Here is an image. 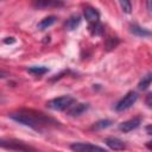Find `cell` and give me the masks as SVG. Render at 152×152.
<instances>
[{"label":"cell","instance_id":"obj_17","mask_svg":"<svg viewBox=\"0 0 152 152\" xmlns=\"http://www.w3.org/2000/svg\"><path fill=\"white\" fill-rule=\"evenodd\" d=\"M112 124H113V121H112V120H108V119H106V120H100V121H97V122L91 127V129H102V128H107V127H109Z\"/></svg>","mask_w":152,"mask_h":152},{"label":"cell","instance_id":"obj_8","mask_svg":"<svg viewBox=\"0 0 152 152\" xmlns=\"http://www.w3.org/2000/svg\"><path fill=\"white\" fill-rule=\"evenodd\" d=\"M104 142H106V145H107L109 148H112V150H114V151H121V150H125V148H126L125 142H124L122 140L118 139V138H113V137L107 138V139L104 140Z\"/></svg>","mask_w":152,"mask_h":152},{"label":"cell","instance_id":"obj_13","mask_svg":"<svg viewBox=\"0 0 152 152\" xmlns=\"http://www.w3.org/2000/svg\"><path fill=\"white\" fill-rule=\"evenodd\" d=\"M56 20H57V17H55V15H49V17L42 19V20L38 23L37 27H38L39 30H45V28L50 27L51 25H53V24L56 23Z\"/></svg>","mask_w":152,"mask_h":152},{"label":"cell","instance_id":"obj_23","mask_svg":"<svg viewBox=\"0 0 152 152\" xmlns=\"http://www.w3.org/2000/svg\"><path fill=\"white\" fill-rule=\"evenodd\" d=\"M146 147L150 148V150H152V141H148V142L146 144Z\"/></svg>","mask_w":152,"mask_h":152},{"label":"cell","instance_id":"obj_18","mask_svg":"<svg viewBox=\"0 0 152 152\" xmlns=\"http://www.w3.org/2000/svg\"><path fill=\"white\" fill-rule=\"evenodd\" d=\"M120 2V6H121V10L125 12V13H131L132 12V4H131V0H119Z\"/></svg>","mask_w":152,"mask_h":152},{"label":"cell","instance_id":"obj_11","mask_svg":"<svg viewBox=\"0 0 152 152\" xmlns=\"http://www.w3.org/2000/svg\"><path fill=\"white\" fill-rule=\"evenodd\" d=\"M81 17L78 15V14H74V15H71L68 20H66V23H65V28L68 30V31H72V30H75V28H77L78 26H80V24H81Z\"/></svg>","mask_w":152,"mask_h":152},{"label":"cell","instance_id":"obj_12","mask_svg":"<svg viewBox=\"0 0 152 152\" xmlns=\"http://www.w3.org/2000/svg\"><path fill=\"white\" fill-rule=\"evenodd\" d=\"M129 31L134 34V36H138V37H150V36H152V32L151 31H148V30H146V28H144V27H140V26H138V25H131V28H129Z\"/></svg>","mask_w":152,"mask_h":152},{"label":"cell","instance_id":"obj_22","mask_svg":"<svg viewBox=\"0 0 152 152\" xmlns=\"http://www.w3.org/2000/svg\"><path fill=\"white\" fill-rule=\"evenodd\" d=\"M145 131H146V133H147V134L152 135V125H148V126H146Z\"/></svg>","mask_w":152,"mask_h":152},{"label":"cell","instance_id":"obj_7","mask_svg":"<svg viewBox=\"0 0 152 152\" xmlns=\"http://www.w3.org/2000/svg\"><path fill=\"white\" fill-rule=\"evenodd\" d=\"M32 4L37 8H48V7H61V6H63L62 0H32Z\"/></svg>","mask_w":152,"mask_h":152},{"label":"cell","instance_id":"obj_16","mask_svg":"<svg viewBox=\"0 0 152 152\" xmlns=\"http://www.w3.org/2000/svg\"><path fill=\"white\" fill-rule=\"evenodd\" d=\"M27 71H28L30 74H32V75L42 76V75L46 74V72L49 71V69H48V68H45V66H37V65H34V66L28 68V69H27Z\"/></svg>","mask_w":152,"mask_h":152},{"label":"cell","instance_id":"obj_9","mask_svg":"<svg viewBox=\"0 0 152 152\" xmlns=\"http://www.w3.org/2000/svg\"><path fill=\"white\" fill-rule=\"evenodd\" d=\"M84 18L87 19V21L89 24H93V23H97L100 21V13L95 10V8H91V7H86L84 8Z\"/></svg>","mask_w":152,"mask_h":152},{"label":"cell","instance_id":"obj_1","mask_svg":"<svg viewBox=\"0 0 152 152\" xmlns=\"http://www.w3.org/2000/svg\"><path fill=\"white\" fill-rule=\"evenodd\" d=\"M8 116L15 122L28 126L36 131H42L43 127H46L50 122H56L52 119L44 116L42 113H32L28 110H20L17 113H12Z\"/></svg>","mask_w":152,"mask_h":152},{"label":"cell","instance_id":"obj_19","mask_svg":"<svg viewBox=\"0 0 152 152\" xmlns=\"http://www.w3.org/2000/svg\"><path fill=\"white\" fill-rule=\"evenodd\" d=\"M145 103L147 104V107L152 108V94H148L146 96V100H145Z\"/></svg>","mask_w":152,"mask_h":152},{"label":"cell","instance_id":"obj_15","mask_svg":"<svg viewBox=\"0 0 152 152\" xmlns=\"http://www.w3.org/2000/svg\"><path fill=\"white\" fill-rule=\"evenodd\" d=\"M89 31L93 36H101L103 32V26L100 21L93 23V24H89Z\"/></svg>","mask_w":152,"mask_h":152},{"label":"cell","instance_id":"obj_5","mask_svg":"<svg viewBox=\"0 0 152 152\" xmlns=\"http://www.w3.org/2000/svg\"><path fill=\"white\" fill-rule=\"evenodd\" d=\"M141 124V118H133V119H129L125 122H121L120 126H119V129L124 133H128L135 128H138Z\"/></svg>","mask_w":152,"mask_h":152},{"label":"cell","instance_id":"obj_20","mask_svg":"<svg viewBox=\"0 0 152 152\" xmlns=\"http://www.w3.org/2000/svg\"><path fill=\"white\" fill-rule=\"evenodd\" d=\"M146 7L150 14H152V0H146Z\"/></svg>","mask_w":152,"mask_h":152},{"label":"cell","instance_id":"obj_2","mask_svg":"<svg viewBox=\"0 0 152 152\" xmlns=\"http://www.w3.org/2000/svg\"><path fill=\"white\" fill-rule=\"evenodd\" d=\"M75 103V99L72 96L65 95V96H61V97H56L52 99L50 101L46 102V107L52 109V110H57V112H62L68 109L69 107H71Z\"/></svg>","mask_w":152,"mask_h":152},{"label":"cell","instance_id":"obj_21","mask_svg":"<svg viewBox=\"0 0 152 152\" xmlns=\"http://www.w3.org/2000/svg\"><path fill=\"white\" fill-rule=\"evenodd\" d=\"M14 42H15V39H14L13 37H7V38L4 40V43H5V44H13Z\"/></svg>","mask_w":152,"mask_h":152},{"label":"cell","instance_id":"obj_4","mask_svg":"<svg viewBox=\"0 0 152 152\" xmlns=\"http://www.w3.org/2000/svg\"><path fill=\"white\" fill-rule=\"evenodd\" d=\"M70 148L72 151H77V152H84V151H104L103 147L89 144V142H75L72 145H70Z\"/></svg>","mask_w":152,"mask_h":152},{"label":"cell","instance_id":"obj_10","mask_svg":"<svg viewBox=\"0 0 152 152\" xmlns=\"http://www.w3.org/2000/svg\"><path fill=\"white\" fill-rule=\"evenodd\" d=\"M88 107L89 106L87 103H74L71 107H69L68 114L71 115V116H78L82 113H84L88 109Z\"/></svg>","mask_w":152,"mask_h":152},{"label":"cell","instance_id":"obj_3","mask_svg":"<svg viewBox=\"0 0 152 152\" xmlns=\"http://www.w3.org/2000/svg\"><path fill=\"white\" fill-rule=\"evenodd\" d=\"M138 100V94L135 91H128L116 104H115V110L118 112H124L131 108Z\"/></svg>","mask_w":152,"mask_h":152},{"label":"cell","instance_id":"obj_6","mask_svg":"<svg viewBox=\"0 0 152 152\" xmlns=\"http://www.w3.org/2000/svg\"><path fill=\"white\" fill-rule=\"evenodd\" d=\"M10 144H7V141L1 140V146L5 148H10V150H19V151H28V150H33L32 147L25 145L23 141H17V140H10Z\"/></svg>","mask_w":152,"mask_h":152},{"label":"cell","instance_id":"obj_14","mask_svg":"<svg viewBox=\"0 0 152 152\" xmlns=\"http://www.w3.org/2000/svg\"><path fill=\"white\" fill-rule=\"evenodd\" d=\"M151 83H152V74H147V75L142 76V78L140 80V82L138 84V88L140 90H146Z\"/></svg>","mask_w":152,"mask_h":152}]
</instances>
